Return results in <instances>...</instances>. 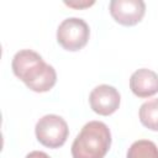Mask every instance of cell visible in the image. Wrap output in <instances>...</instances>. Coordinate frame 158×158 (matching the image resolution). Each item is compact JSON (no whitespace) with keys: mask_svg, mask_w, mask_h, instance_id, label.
I'll use <instances>...</instances> for the list:
<instances>
[{"mask_svg":"<svg viewBox=\"0 0 158 158\" xmlns=\"http://www.w3.org/2000/svg\"><path fill=\"white\" fill-rule=\"evenodd\" d=\"M130 89L138 98H149L158 93V74L151 69L141 68L130 78Z\"/></svg>","mask_w":158,"mask_h":158,"instance_id":"cell-7","label":"cell"},{"mask_svg":"<svg viewBox=\"0 0 158 158\" xmlns=\"http://www.w3.org/2000/svg\"><path fill=\"white\" fill-rule=\"evenodd\" d=\"M25 158H51L47 153L44 152H41V151H32L30 152Z\"/></svg>","mask_w":158,"mask_h":158,"instance_id":"cell-11","label":"cell"},{"mask_svg":"<svg viewBox=\"0 0 158 158\" xmlns=\"http://www.w3.org/2000/svg\"><path fill=\"white\" fill-rule=\"evenodd\" d=\"M12 72L26 86L36 93L51 90L57 81L56 69L32 49H21L12 58Z\"/></svg>","mask_w":158,"mask_h":158,"instance_id":"cell-1","label":"cell"},{"mask_svg":"<svg viewBox=\"0 0 158 158\" xmlns=\"http://www.w3.org/2000/svg\"><path fill=\"white\" fill-rule=\"evenodd\" d=\"M36 137L41 144L48 148L62 147L69 135L65 120L58 115L49 114L41 117L35 127Z\"/></svg>","mask_w":158,"mask_h":158,"instance_id":"cell-3","label":"cell"},{"mask_svg":"<svg viewBox=\"0 0 158 158\" xmlns=\"http://www.w3.org/2000/svg\"><path fill=\"white\" fill-rule=\"evenodd\" d=\"M141 123L152 131H158V98L143 102L139 107Z\"/></svg>","mask_w":158,"mask_h":158,"instance_id":"cell-8","label":"cell"},{"mask_svg":"<svg viewBox=\"0 0 158 158\" xmlns=\"http://www.w3.org/2000/svg\"><path fill=\"white\" fill-rule=\"evenodd\" d=\"M95 1H86V0H83V1H78V0H73V1H64L65 5L70 6V7H74V9H84V7H89L91 5H94Z\"/></svg>","mask_w":158,"mask_h":158,"instance_id":"cell-10","label":"cell"},{"mask_svg":"<svg viewBox=\"0 0 158 158\" xmlns=\"http://www.w3.org/2000/svg\"><path fill=\"white\" fill-rule=\"evenodd\" d=\"M146 12V4L142 0H111L110 14L116 22L123 26L138 23Z\"/></svg>","mask_w":158,"mask_h":158,"instance_id":"cell-5","label":"cell"},{"mask_svg":"<svg viewBox=\"0 0 158 158\" xmlns=\"http://www.w3.org/2000/svg\"><path fill=\"white\" fill-rule=\"evenodd\" d=\"M90 30L88 23L79 17L63 20L57 30V41L67 51L75 52L81 49L89 41Z\"/></svg>","mask_w":158,"mask_h":158,"instance_id":"cell-4","label":"cell"},{"mask_svg":"<svg viewBox=\"0 0 158 158\" xmlns=\"http://www.w3.org/2000/svg\"><path fill=\"white\" fill-rule=\"evenodd\" d=\"M127 158H158V148L152 141L138 139L130 146Z\"/></svg>","mask_w":158,"mask_h":158,"instance_id":"cell-9","label":"cell"},{"mask_svg":"<svg viewBox=\"0 0 158 158\" xmlns=\"http://www.w3.org/2000/svg\"><path fill=\"white\" fill-rule=\"evenodd\" d=\"M120 100L121 96L116 88L107 84L95 86L89 95L90 107L94 112L102 116H109L114 114L120 106Z\"/></svg>","mask_w":158,"mask_h":158,"instance_id":"cell-6","label":"cell"},{"mask_svg":"<svg viewBox=\"0 0 158 158\" xmlns=\"http://www.w3.org/2000/svg\"><path fill=\"white\" fill-rule=\"evenodd\" d=\"M111 146L109 127L101 121L85 123L72 144L73 158H104Z\"/></svg>","mask_w":158,"mask_h":158,"instance_id":"cell-2","label":"cell"}]
</instances>
